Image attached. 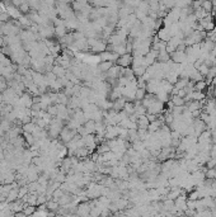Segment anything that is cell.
<instances>
[{
	"label": "cell",
	"instance_id": "1",
	"mask_svg": "<svg viewBox=\"0 0 216 217\" xmlns=\"http://www.w3.org/2000/svg\"><path fill=\"white\" fill-rule=\"evenodd\" d=\"M75 135H76V130H71L69 127H65L60 132V137H61L64 144H67V142H70L74 139Z\"/></svg>",
	"mask_w": 216,
	"mask_h": 217
},
{
	"label": "cell",
	"instance_id": "2",
	"mask_svg": "<svg viewBox=\"0 0 216 217\" xmlns=\"http://www.w3.org/2000/svg\"><path fill=\"white\" fill-rule=\"evenodd\" d=\"M132 59H133V56L130 55V53H124V55H119L118 56V59H117L116 62L121 67H128L132 64Z\"/></svg>",
	"mask_w": 216,
	"mask_h": 217
},
{
	"label": "cell",
	"instance_id": "3",
	"mask_svg": "<svg viewBox=\"0 0 216 217\" xmlns=\"http://www.w3.org/2000/svg\"><path fill=\"white\" fill-rule=\"evenodd\" d=\"M112 66H113V61H102V62L98 65L97 69H98V71H101V73H107Z\"/></svg>",
	"mask_w": 216,
	"mask_h": 217
},
{
	"label": "cell",
	"instance_id": "4",
	"mask_svg": "<svg viewBox=\"0 0 216 217\" xmlns=\"http://www.w3.org/2000/svg\"><path fill=\"white\" fill-rule=\"evenodd\" d=\"M206 88H207V83L205 81V79L196 81L195 85H193V89H195V90H201V91H204Z\"/></svg>",
	"mask_w": 216,
	"mask_h": 217
},
{
	"label": "cell",
	"instance_id": "5",
	"mask_svg": "<svg viewBox=\"0 0 216 217\" xmlns=\"http://www.w3.org/2000/svg\"><path fill=\"white\" fill-rule=\"evenodd\" d=\"M170 100L174 103V105H186V100H184V98L178 97L177 94H174V95H172Z\"/></svg>",
	"mask_w": 216,
	"mask_h": 217
},
{
	"label": "cell",
	"instance_id": "6",
	"mask_svg": "<svg viewBox=\"0 0 216 217\" xmlns=\"http://www.w3.org/2000/svg\"><path fill=\"white\" fill-rule=\"evenodd\" d=\"M146 94V89L145 88H137L136 89V93H135V99L136 100H142Z\"/></svg>",
	"mask_w": 216,
	"mask_h": 217
},
{
	"label": "cell",
	"instance_id": "7",
	"mask_svg": "<svg viewBox=\"0 0 216 217\" xmlns=\"http://www.w3.org/2000/svg\"><path fill=\"white\" fill-rule=\"evenodd\" d=\"M124 111L130 116V114H132V113H135V105H133V103H131V102H126L125 103V107H124Z\"/></svg>",
	"mask_w": 216,
	"mask_h": 217
},
{
	"label": "cell",
	"instance_id": "8",
	"mask_svg": "<svg viewBox=\"0 0 216 217\" xmlns=\"http://www.w3.org/2000/svg\"><path fill=\"white\" fill-rule=\"evenodd\" d=\"M34 210H36V207L32 206V205H31V206H25V205H24V208H23V211H24L25 215H33V213L36 212Z\"/></svg>",
	"mask_w": 216,
	"mask_h": 217
}]
</instances>
